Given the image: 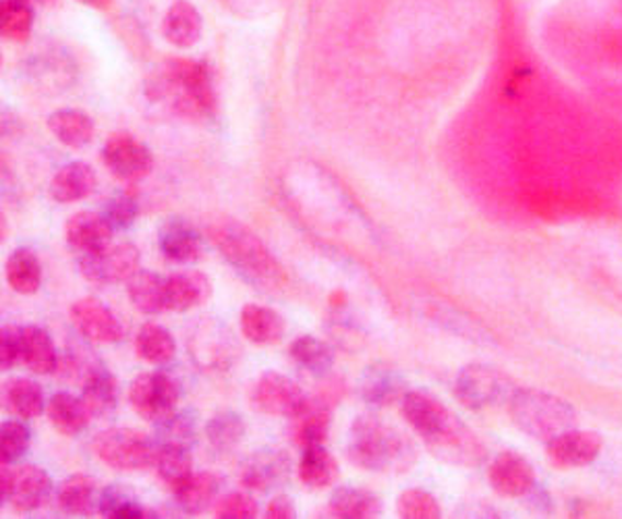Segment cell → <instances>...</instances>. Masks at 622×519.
Segmentation results:
<instances>
[{
	"instance_id": "obj_1",
	"label": "cell",
	"mask_w": 622,
	"mask_h": 519,
	"mask_svg": "<svg viewBox=\"0 0 622 519\" xmlns=\"http://www.w3.org/2000/svg\"><path fill=\"white\" fill-rule=\"evenodd\" d=\"M403 416L438 460L473 468L486 458V447L475 432L428 393H407L403 397Z\"/></svg>"
},
{
	"instance_id": "obj_2",
	"label": "cell",
	"mask_w": 622,
	"mask_h": 519,
	"mask_svg": "<svg viewBox=\"0 0 622 519\" xmlns=\"http://www.w3.org/2000/svg\"><path fill=\"white\" fill-rule=\"evenodd\" d=\"M208 235L234 270L264 291H280L289 285L285 266L276 260L268 245L247 227L234 220H218L210 224Z\"/></svg>"
},
{
	"instance_id": "obj_3",
	"label": "cell",
	"mask_w": 622,
	"mask_h": 519,
	"mask_svg": "<svg viewBox=\"0 0 622 519\" xmlns=\"http://www.w3.org/2000/svg\"><path fill=\"white\" fill-rule=\"evenodd\" d=\"M347 453L357 468L384 474H403L417 461L413 442L373 414L353 419Z\"/></svg>"
},
{
	"instance_id": "obj_4",
	"label": "cell",
	"mask_w": 622,
	"mask_h": 519,
	"mask_svg": "<svg viewBox=\"0 0 622 519\" xmlns=\"http://www.w3.org/2000/svg\"><path fill=\"white\" fill-rule=\"evenodd\" d=\"M150 88L154 99L171 102L176 113L185 117L210 119L216 115L215 78L206 60H166Z\"/></svg>"
},
{
	"instance_id": "obj_5",
	"label": "cell",
	"mask_w": 622,
	"mask_h": 519,
	"mask_svg": "<svg viewBox=\"0 0 622 519\" xmlns=\"http://www.w3.org/2000/svg\"><path fill=\"white\" fill-rule=\"evenodd\" d=\"M512 422L533 439L550 442L575 428V410L566 401L538 389H517L508 401Z\"/></svg>"
},
{
	"instance_id": "obj_6",
	"label": "cell",
	"mask_w": 622,
	"mask_h": 519,
	"mask_svg": "<svg viewBox=\"0 0 622 519\" xmlns=\"http://www.w3.org/2000/svg\"><path fill=\"white\" fill-rule=\"evenodd\" d=\"M92 451L113 470L139 472L154 465L158 442L136 428H108L94 437Z\"/></svg>"
},
{
	"instance_id": "obj_7",
	"label": "cell",
	"mask_w": 622,
	"mask_h": 519,
	"mask_svg": "<svg viewBox=\"0 0 622 519\" xmlns=\"http://www.w3.org/2000/svg\"><path fill=\"white\" fill-rule=\"evenodd\" d=\"M515 391L508 377L484 364H469L454 382L457 397L469 410H487L508 403Z\"/></svg>"
},
{
	"instance_id": "obj_8",
	"label": "cell",
	"mask_w": 622,
	"mask_h": 519,
	"mask_svg": "<svg viewBox=\"0 0 622 519\" xmlns=\"http://www.w3.org/2000/svg\"><path fill=\"white\" fill-rule=\"evenodd\" d=\"M181 387L164 372H143L129 387V403L148 422H160L176 412Z\"/></svg>"
},
{
	"instance_id": "obj_9",
	"label": "cell",
	"mask_w": 622,
	"mask_h": 519,
	"mask_svg": "<svg viewBox=\"0 0 622 519\" xmlns=\"http://www.w3.org/2000/svg\"><path fill=\"white\" fill-rule=\"evenodd\" d=\"M189 356L197 368L206 372H227L237 361L239 347L227 326L216 320H206L195 326L194 335L189 337Z\"/></svg>"
},
{
	"instance_id": "obj_10",
	"label": "cell",
	"mask_w": 622,
	"mask_h": 519,
	"mask_svg": "<svg viewBox=\"0 0 622 519\" xmlns=\"http://www.w3.org/2000/svg\"><path fill=\"white\" fill-rule=\"evenodd\" d=\"M306 400L303 389L280 372H264L250 389L253 410L273 418H292Z\"/></svg>"
},
{
	"instance_id": "obj_11",
	"label": "cell",
	"mask_w": 622,
	"mask_h": 519,
	"mask_svg": "<svg viewBox=\"0 0 622 519\" xmlns=\"http://www.w3.org/2000/svg\"><path fill=\"white\" fill-rule=\"evenodd\" d=\"M81 275L100 285L127 282L139 270V250L134 243H111L79 258Z\"/></svg>"
},
{
	"instance_id": "obj_12",
	"label": "cell",
	"mask_w": 622,
	"mask_h": 519,
	"mask_svg": "<svg viewBox=\"0 0 622 519\" xmlns=\"http://www.w3.org/2000/svg\"><path fill=\"white\" fill-rule=\"evenodd\" d=\"M102 159L108 171L125 183L146 180L154 169V157L150 148L143 141L136 140L131 134L123 131L106 140Z\"/></svg>"
},
{
	"instance_id": "obj_13",
	"label": "cell",
	"mask_w": 622,
	"mask_h": 519,
	"mask_svg": "<svg viewBox=\"0 0 622 519\" xmlns=\"http://www.w3.org/2000/svg\"><path fill=\"white\" fill-rule=\"evenodd\" d=\"M71 322L81 339L115 345L125 339V326L117 314L96 298H83L71 305Z\"/></svg>"
},
{
	"instance_id": "obj_14",
	"label": "cell",
	"mask_w": 622,
	"mask_h": 519,
	"mask_svg": "<svg viewBox=\"0 0 622 519\" xmlns=\"http://www.w3.org/2000/svg\"><path fill=\"white\" fill-rule=\"evenodd\" d=\"M487 478L496 493L510 499L527 497L535 488V472L529 461L523 460L517 453H500L496 460L489 463Z\"/></svg>"
},
{
	"instance_id": "obj_15",
	"label": "cell",
	"mask_w": 622,
	"mask_h": 519,
	"mask_svg": "<svg viewBox=\"0 0 622 519\" xmlns=\"http://www.w3.org/2000/svg\"><path fill=\"white\" fill-rule=\"evenodd\" d=\"M332 424L331 397H308L291 418L292 442L299 449L324 445Z\"/></svg>"
},
{
	"instance_id": "obj_16",
	"label": "cell",
	"mask_w": 622,
	"mask_h": 519,
	"mask_svg": "<svg viewBox=\"0 0 622 519\" xmlns=\"http://www.w3.org/2000/svg\"><path fill=\"white\" fill-rule=\"evenodd\" d=\"M291 460L283 451L264 449L260 453H253L250 460L241 468V484L252 493H268L274 486L283 484L289 476Z\"/></svg>"
},
{
	"instance_id": "obj_17",
	"label": "cell",
	"mask_w": 622,
	"mask_h": 519,
	"mask_svg": "<svg viewBox=\"0 0 622 519\" xmlns=\"http://www.w3.org/2000/svg\"><path fill=\"white\" fill-rule=\"evenodd\" d=\"M113 229L115 227L108 222L104 215H97L92 210H81L67 220L65 240L69 243V247L78 250L83 256V254L100 252L106 245H111Z\"/></svg>"
},
{
	"instance_id": "obj_18",
	"label": "cell",
	"mask_w": 622,
	"mask_h": 519,
	"mask_svg": "<svg viewBox=\"0 0 622 519\" xmlns=\"http://www.w3.org/2000/svg\"><path fill=\"white\" fill-rule=\"evenodd\" d=\"M602 451V439L587 430H566L548 442V455L561 468H584L594 463Z\"/></svg>"
},
{
	"instance_id": "obj_19",
	"label": "cell",
	"mask_w": 622,
	"mask_h": 519,
	"mask_svg": "<svg viewBox=\"0 0 622 519\" xmlns=\"http://www.w3.org/2000/svg\"><path fill=\"white\" fill-rule=\"evenodd\" d=\"M50 491H53L50 476L38 465L25 463V465L15 468L9 503L15 511L30 514L46 503V499L50 497Z\"/></svg>"
},
{
	"instance_id": "obj_20",
	"label": "cell",
	"mask_w": 622,
	"mask_h": 519,
	"mask_svg": "<svg viewBox=\"0 0 622 519\" xmlns=\"http://www.w3.org/2000/svg\"><path fill=\"white\" fill-rule=\"evenodd\" d=\"M359 395L373 407H387L407 395L405 379L389 364H370L359 379Z\"/></svg>"
},
{
	"instance_id": "obj_21",
	"label": "cell",
	"mask_w": 622,
	"mask_h": 519,
	"mask_svg": "<svg viewBox=\"0 0 622 519\" xmlns=\"http://www.w3.org/2000/svg\"><path fill=\"white\" fill-rule=\"evenodd\" d=\"M212 296V280L199 270H183L166 277V310L189 312Z\"/></svg>"
},
{
	"instance_id": "obj_22",
	"label": "cell",
	"mask_w": 622,
	"mask_h": 519,
	"mask_svg": "<svg viewBox=\"0 0 622 519\" xmlns=\"http://www.w3.org/2000/svg\"><path fill=\"white\" fill-rule=\"evenodd\" d=\"M204 21L189 0H175L162 21V36L171 46L192 48L201 38Z\"/></svg>"
},
{
	"instance_id": "obj_23",
	"label": "cell",
	"mask_w": 622,
	"mask_h": 519,
	"mask_svg": "<svg viewBox=\"0 0 622 519\" xmlns=\"http://www.w3.org/2000/svg\"><path fill=\"white\" fill-rule=\"evenodd\" d=\"M21 364L39 377L57 372L59 354L44 328L34 324L21 326Z\"/></svg>"
},
{
	"instance_id": "obj_24",
	"label": "cell",
	"mask_w": 622,
	"mask_h": 519,
	"mask_svg": "<svg viewBox=\"0 0 622 519\" xmlns=\"http://www.w3.org/2000/svg\"><path fill=\"white\" fill-rule=\"evenodd\" d=\"M96 171L88 162H69L50 181V198L59 204L88 198L96 189Z\"/></svg>"
},
{
	"instance_id": "obj_25",
	"label": "cell",
	"mask_w": 622,
	"mask_h": 519,
	"mask_svg": "<svg viewBox=\"0 0 622 519\" xmlns=\"http://www.w3.org/2000/svg\"><path fill=\"white\" fill-rule=\"evenodd\" d=\"M239 322L243 337L255 345H276L287 333L285 319L273 308L260 303H247L241 310Z\"/></svg>"
},
{
	"instance_id": "obj_26",
	"label": "cell",
	"mask_w": 622,
	"mask_h": 519,
	"mask_svg": "<svg viewBox=\"0 0 622 519\" xmlns=\"http://www.w3.org/2000/svg\"><path fill=\"white\" fill-rule=\"evenodd\" d=\"M160 250L162 254L178 264H194L201 258L204 243L199 233L192 229L185 220H171L160 231Z\"/></svg>"
},
{
	"instance_id": "obj_27",
	"label": "cell",
	"mask_w": 622,
	"mask_h": 519,
	"mask_svg": "<svg viewBox=\"0 0 622 519\" xmlns=\"http://www.w3.org/2000/svg\"><path fill=\"white\" fill-rule=\"evenodd\" d=\"M329 514L338 519L380 518L382 500L366 488L341 486L334 491L329 503Z\"/></svg>"
},
{
	"instance_id": "obj_28",
	"label": "cell",
	"mask_w": 622,
	"mask_h": 519,
	"mask_svg": "<svg viewBox=\"0 0 622 519\" xmlns=\"http://www.w3.org/2000/svg\"><path fill=\"white\" fill-rule=\"evenodd\" d=\"M48 129L53 136L69 146V148H85L90 141L94 140L96 127L94 120L90 119L88 113L78 108H60L48 117Z\"/></svg>"
},
{
	"instance_id": "obj_29",
	"label": "cell",
	"mask_w": 622,
	"mask_h": 519,
	"mask_svg": "<svg viewBox=\"0 0 622 519\" xmlns=\"http://www.w3.org/2000/svg\"><path fill=\"white\" fill-rule=\"evenodd\" d=\"M81 401L92 418L113 416L118 405L117 379L104 368H100L81 384Z\"/></svg>"
},
{
	"instance_id": "obj_30",
	"label": "cell",
	"mask_w": 622,
	"mask_h": 519,
	"mask_svg": "<svg viewBox=\"0 0 622 519\" xmlns=\"http://www.w3.org/2000/svg\"><path fill=\"white\" fill-rule=\"evenodd\" d=\"M127 293L141 314L154 316L166 310V279L152 270H137L127 280Z\"/></svg>"
},
{
	"instance_id": "obj_31",
	"label": "cell",
	"mask_w": 622,
	"mask_h": 519,
	"mask_svg": "<svg viewBox=\"0 0 622 519\" xmlns=\"http://www.w3.org/2000/svg\"><path fill=\"white\" fill-rule=\"evenodd\" d=\"M48 419L60 435L78 437L88 428L92 416L81 397L71 393H57L48 401Z\"/></svg>"
},
{
	"instance_id": "obj_32",
	"label": "cell",
	"mask_w": 622,
	"mask_h": 519,
	"mask_svg": "<svg viewBox=\"0 0 622 519\" xmlns=\"http://www.w3.org/2000/svg\"><path fill=\"white\" fill-rule=\"evenodd\" d=\"M4 277L13 291L34 296L42 285V264L34 250L18 247L4 264Z\"/></svg>"
},
{
	"instance_id": "obj_33",
	"label": "cell",
	"mask_w": 622,
	"mask_h": 519,
	"mask_svg": "<svg viewBox=\"0 0 622 519\" xmlns=\"http://www.w3.org/2000/svg\"><path fill=\"white\" fill-rule=\"evenodd\" d=\"M289 356L303 372L315 379H324L334 366V351L331 345L313 335H301L292 341Z\"/></svg>"
},
{
	"instance_id": "obj_34",
	"label": "cell",
	"mask_w": 622,
	"mask_h": 519,
	"mask_svg": "<svg viewBox=\"0 0 622 519\" xmlns=\"http://www.w3.org/2000/svg\"><path fill=\"white\" fill-rule=\"evenodd\" d=\"M218 491H220L218 476L210 472H199V474H192L181 486H176L173 493H175L176 505L185 514L197 516L212 505Z\"/></svg>"
},
{
	"instance_id": "obj_35",
	"label": "cell",
	"mask_w": 622,
	"mask_h": 519,
	"mask_svg": "<svg viewBox=\"0 0 622 519\" xmlns=\"http://www.w3.org/2000/svg\"><path fill=\"white\" fill-rule=\"evenodd\" d=\"M299 478L311 491H324L338 478V465L324 445L303 449L299 461Z\"/></svg>"
},
{
	"instance_id": "obj_36",
	"label": "cell",
	"mask_w": 622,
	"mask_h": 519,
	"mask_svg": "<svg viewBox=\"0 0 622 519\" xmlns=\"http://www.w3.org/2000/svg\"><path fill=\"white\" fill-rule=\"evenodd\" d=\"M137 356L148 364L164 366L175 360L176 343L173 335L160 324H143L136 337Z\"/></svg>"
},
{
	"instance_id": "obj_37",
	"label": "cell",
	"mask_w": 622,
	"mask_h": 519,
	"mask_svg": "<svg viewBox=\"0 0 622 519\" xmlns=\"http://www.w3.org/2000/svg\"><path fill=\"white\" fill-rule=\"evenodd\" d=\"M154 468L160 480L175 491L176 486H181L194 474L192 449L176 445H158Z\"/></svg>"
},
{
	"instance_id": "obj_38",
	"label": "cell",
	"mask_w": 622,
	"mask_h": 519,
	"mask_svg": "<svg viewBox=\"0 0 622 519\" xmlns=\"http://www.w3.org/2000/svg\"><path fill=\"white\" fill-rule=\"evenodd\" d=\"M4 400L9 410L21 419L38 418L44 412V391L36 380L11 379L4 387Z\"/></svg>"
},
{
	"instance_id": "obj_39",
	"label": "cell",
	"mask_w": 622,
	"mask_h": 519,
	"mask_svg": "<svg viewBox=\"0 0 622 519\" xmlns=\"http://www.w3.org/2000/svg\"><path fill=\"white\" fill-rule=\"evenodd\" d=\"M96 499V480L85 474H76L62 480L59 486V507L69 516H83L92 509Z\"/></svg>"
},
{
	"instance_id": "obj_40",
	"label": "cell",
	"mask_w": 622,
	"mask_h": 519,
	"mask_svg": "<svg viewBox=\"0 0 622 519\" xmlns=\"http://www.w3.org/2000/svg\"><path fill=\"white\" fill-rule=\"evenodd\" d=\"M424 314H426V319L434 320L438 326L447 328L452 335H461V337L475 341V343L492 341V337L487 335V331H484L477 322L466 319L465 314H459L457 310L447 308L442 303L429 301V303H426V308H424Z\"/></svg>"
},
{
	"instance_id": "obj_41",
	"label": "cell",
	"mask_w": 622,
	"mask_h": 519,
	"mask_svg": "<svg viewBox=\"0 0 622 519\" xmlns=\"http://www.w3.org/2000/svg\"><path fill=\"white\" fill-rule=\"evenodd\" d=\"M34 25V9L30 0H2L0 2V27L4 38L25 42Z\"/></svg>"
},
{
	"instance_id": "obj_42",
	"label": "cell",
	"mask_w": 622,
	"mask_h": 519,
	"mask_svg": "<svg viewBox=\"0 0 622 519\" xmlns=\"http://www.w3.org/2000/svg\"><path fill=\"white\" fill-rule=\"evenodd\" d=\"M245 437V422L234 412H220L206 424V439L218 451H231Z\"/></svg>"
},
{
	"instance_id": "obj_43",
	"label": "cell",
	"mask_w": 622,
	"mask_h": 519,
	"mask_svg": "<svg viewBox=\"0 0 622 519\" xmlns=\"http://www.w3.org/2000/svg\"><path fill=\"white\" fill-rule=\"evenodd\" d=\"M197 437L194 416L187 412H173L166 418L156 422V442L158 445H176L192 449Z\"/></svg>"
},
{
	"instance_id": "obj_44",
	"label": "cell",
	"mask_w": 622,
	"mask_h": 519,
	"mask_svg": "<svg viewBox=\"0 0 622 519\" xmlns=\"http://www.w3.org/2000/svg\"><path fill=\"white\" fill-rule=\"evenodd\" d=\"M97 509L104 518L139 519L146 518L143 507L137 503L136 497L123 486H106L97 497Z\"/></svg>"
},
{
	"instance_id": "obj_45",
	"label": "cell",
	"mask_w": 622,
	"mask_h": 519,
	"mask_svg": "<svg viewBox=\"0 0 622 519\" xmlns=\"http://www.w3.org/2000/svg\"><path fill=\"white\" fill-rule=\"evenodd\" d=\"M396 514L403 519H438L442 516L434 495L424 488H408L396 500Z\"/></svg>"
},
{
	"instance_id": "obj_46",
	"label": "cell",
	"mask_w": 622,
	"mask_h": 519,
	"mask_svg": "<svg viewBox=\"0 0 622 519\" xmlns=\"http://www.w3.org/2000/svg\"><path fill=\"white\" fill-rule=\"evenodd\" d=\"M100 368H102V364L85 347H69L65 358L62 360L59 358L57 372L65 380H78L79 384H83Z\"/></svg>"
},
{
	"instance_id": "obj_47",
	"label": "cell",
	"mask_w": 622,
	"mask_h": 519,
	"mask_svg": "<svg viewBox=\"0 0 622 519\" xmlns=\"http://www.w3.org/2000/svg\"><path fill=\"white\" fill-rule=\"evenodd\" d=\"M30 449V428L20 419H7L0 426V455L4 463L20 461Z\"/></svg>"
},
{
	"instance_id": "obj_48",
	"label": "cell",
	"mask_w": 622,
	"mask_h": 519,
	"mask_svg": "<svg viewBox=\"0 0 622 519\" xmlns=\"http://www.w3.org/2000/svg\"><path fill=\"white\" fill-rule=\"evenodd\" d=\"M257 514V500L247 493H229L216 505V518L220 519H253Z\"/></svg>"
},
{
	"instance_id": "obj_49",
	"label": "cell",
	"mask_w": 622,
	"mask_h": 519,
	"mask_svg": "<svg viewBox=\"0 0 622 519\" xmlns=\"http://www.w3.org/2000/svg\"><path fill=\"white\" fill-rule=\"evenodd\" d=\"M137 200L131 196V194H117L115 198H111V201L106 204L104 208V217L108 219V222L115 227V229H129L137 219Z\"/></svg>"
},
{
	"instance_id": "obj_50",
	"label": "cell",
	"mask_w": 622,
	"mask_h": 519,
	"mask_svg": "<svg viewBox=\"0 0 622 519\" xmlns=\"http://www.w3.org/2000/svg\"><path fill=\"white\" fill-rule=\"evenodd\" d=\"M21 364V326L7 324L0 331V366L11 370Z\"/></svg>"
},
{
	"instance_id": "obj_51",
	"label": "cell",
	"mask_w": 622,
	"mask_h": 519,
	"mask_svg": "<svg viewBox=\"0 0 622 519\" xmlns=\"http://www.w3.org/2000/svg\"><path fill=\"white\" fill-rule=\"evenodd\" d=\"M266 518L268 519H292L297 518V511H295V505L289 497L285 495H278L274 497L268 507H266Z\"/></svg>"
},
{
	"instance_id": "obj_52",
	"label": "cell",
	"mask_w": 622,
	"mask_h": 519,
	"mask_svg": "<svg viewBox=\"0 0 622 519\" xmlns=\"http://www.w3.org/2000/svg\"><path fill=\"white\" fill-rule=\"evenodd\" d=\"M13 463H4L2 461V468H0V497H2V503H7L9 497H11V488H13V474H15V468H11Z\"/></svg>"
},
{
	"instance_id": "obj_53",
	"label": "cell",
	"mask_w": 622,
	"mask_h": 519,
	"mask_svg": "<svg viewBox=\"0 0 622 519\" xmlns=\"http://www.w3.org/2000/svg\"><path fill=\"white\" fill-rule=\"evenodd\" d=\"M81 4H88V7H94V9H108L113 0H79Z\"/></svg>"
},
{
	"instance_id": "obj_54",
	"label": "cell",
	"mask_w": 622,
	"mask_h": 519,
	"mask_svg": "<svg viewBox=\"0 0 622 519\" xmlns=\"http://www.w3.org/2000/svg\"><path fill=\"white\" fill-rule=\"evenodd\" d=\"M38 2H46V0H38Z\"/></svg>"
}]
</instances>
